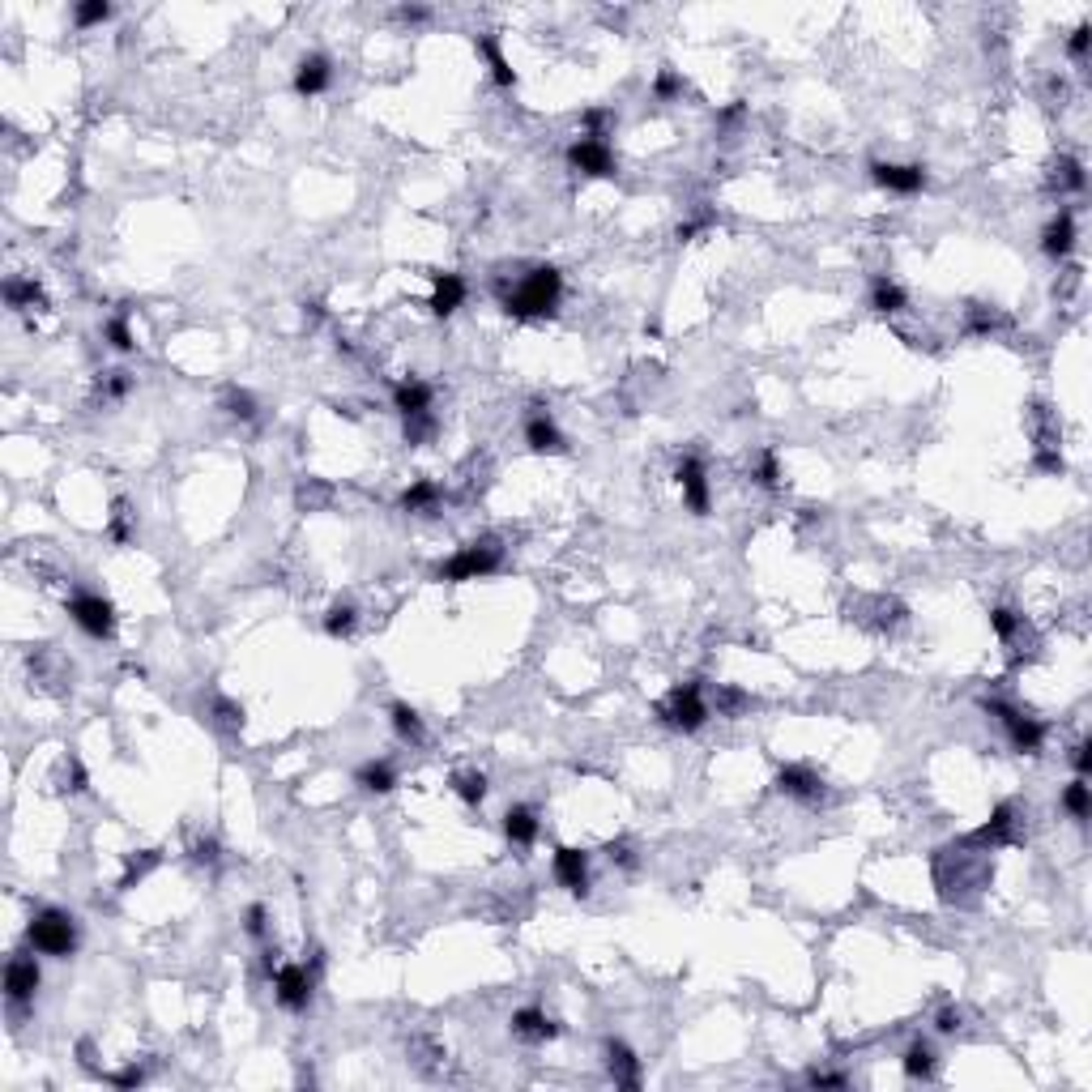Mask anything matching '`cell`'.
Instances as JSON below:
<instances>
[{
  "mask_svg": "<svg viewBox=\"0 0 1092 1092\" xmlns=\"http://www.w3.org/2000/svg\"><path fill=\"white\" fill-rule=\"evenodd\" d=\"M990 849L978 845L973 836H964L961 845H947L934 853V883H939V900L943 905H973V900L990 888Z\"/></svg>",
  "mask_w": 1092,
  "mask_h": 1092,
  "instance_id": "1",
  "label": "cell"
},
{
  "mask_svg": "<svg viewBox=\"0 0 1092 1092\" xmlns=\"http://www.w3.org/2000/svg\"><path fill=\"white\" fill-rule=\"evenodd\" d=\"M559 294H564V277H559V269H555V265H534L512 291H500V303H504V311L508 316H517V320H538V316H555Z\"/></svg>",
  "mask_w": 1092,
  "mask_h": 1092,
  "instance_id": "2",
  "label": "cell"
},
{
  "mask_svg": "<svg viewBox=\"0 0 1092 1092\" xmlns=\"http://www.w3.org/2000/svg\"><path fill=\"white\" fill-rule=\"evenodd\" d=\"M26 939H31V947L39 952V956H56V961H65V956H73L77 952V917L65 909H39L31 917V926H26Z\"/></svg>",
  "mask_w": 1092,
  "mask_h": 1092,
  "instance_id": "3",
  "label": "cell"
},
{
  "mask_svg": "<svg viewBox=\"0 0 1092 1092\" xmlns=\"http://www.w3.org/2000/svg\"><path fill=\"white\" fill-rule=\"evenodd\" d=\"M500 564H504V546H500L495 538H478V542H465L453 559H444L440 568H436V581H448V585L478 581V576L500 572Z\"/></svg>",
  "mask_w": 1092,
  "mask_h": 1092,
  "instance_id": "4",
  "label": "cell"
},
{
  "mask_svg": "<svg viewBox=\"0 0 1092 1092\" xmlns=\"http://www.w3.org/2000/svg\"><path fill=\"white\" fill-rule=\"evenodd\" d=\"M662 721H666L670 730L679 734H696L704 730V721L713 717V708H708V700H704V687L700 683H679L674 691H670L666 700H662Z\"/></svg>",
  "mask_w": 1092,
  "mask_h": 1092,
  "instance_id": "5",
  "label": "cell"
},
{
  "mask_svg": "<svg viewBox=\"0 0 1092 1092\" xmlns=\"http://www.w3.org/2000/svg\"><path fill=\"white\" fill-rule=\"evenodd\" d=\"M68 615L90 640H107L115 632V606L103 593H73L68 598Z\"/></svg>",
  "mask_w": 1092,
  "mask_h": 1092,
  "instance_id": "6",
  "label": "cell"
},
{
  "mask_svg": "<svg viewBox=\"0 0 1092 1092\" xmlns=\"http://www.w3.org/2000/svg\"><path fill=\"white\" fill-rule=\"evenodd\" d=\"M986 713H995V717L1003 721V730H1007V738H1011V747L1015 751H1024V755H1037V751H1042L1045 726L1037 717H1024L1020 708H1011V704H1003V700H986Z\"/></svg>",
  "mask_w": 1092,
  "mask_h": 1092,
  "instance_id": "7",
  "label": "cell"
},
{
  "mask_svg": "<svg viewBox=\"0 0 1092 1092\" xmlns=\"http://www.w3.org/2000/svg\"><path fill=\"white\" fill-rule=\"evenodd\" d=\"M311 990H316V964H277L274 973V998L286 1011H303L311 1003Z\"/></svg>",
  "mask_w": 1092,
  "mask_h": 1092,
  "instance_id": "8",
  "label": "cell"
},
{
  "mask_svg": "<svg viewBox=\"0 0 1092 1092\" xmlns=\"http://www.w3.org/2000/svg\"><path fill=\"white\" fill-rule=\"evenodd\" d=\"M568 167L589 176V180H610L615 176V154H610V146L602 137H581V141L568 146Z\"/></svg>",
  "mask_w": 1092,
  "mask_h": 1092,
  "instance_id": "9",
  "label": "cell"
},
{
  "mask_svg": "<svg viewBox=\"0 0 1092 1092\" xmlns=\"http://www.w3.org/2000/svg\"><path fill=\"white\" fill-rule=\"evenodd\" d=\"M39 981H43L39 964H34L31 956H14V961L5 964V998H9V1007H17V1011L31 1007Z\"/></svg>",
  "mask_w": 1092,
  "mask_h": 1092,
  "instance_id": "10",
  "label": "cell"
},
{
  "mask_svg": "<svg viewBox=\"0 0 1092 1092\" xmlns=\"http://www.w3.org/2000/svg\"><path fill=\"white\" fill-rule=\"evenodd\" d=\"M674 483L683 491V504L696 512V517H708V474H704V461L696 453H687L674 470Z\"/></svg>",
  "mask_w": 1092,
  "mask_h": 1092,
  "instance_id": "11",
  "label": "cell"
},
{
  "mask_svg": "<svg viewBox=\"0 0 1092 1092\" xmlns=\"http://www.w3.org/2000/svg\"><path fill=\"white\" fill-rule=\"evenodd\" d=\"M871 180L880 184V188H888V193L913 196V193L926 188V167H917V163H871Z\"/></svg>",
  "mask_w": 1092,
  "mask_h": 1092,
  "instance_id": "12",
  "label": "cell"
},
{
  "mask_svg": "<svg viewBox=\"0 0 1092 1092\" xmlns=\"http://www.w3.org/2000/svg\"><path fill=\"white\" fill-rule=\"evenodd\" d=\"M777 790H781L785 799L819 802L824 799V777L807 764H785V768H777Z\"/></svg>",
  "mask_w": 1092,
  "mask_h": 1092,
  "instance_id": "13",
  "label": "cell"
},
{
  "mask_svg": "<svg viewBox=\"0 0 1092 1092\" xmlns=\"http://www.w3.org/2000/svg\"><path fill=\"white\" fill-rule=\"evenodd\" d=\"M555 880L568 888L572 897H589V853L585 849H555Z\"/></svg>",
  "mask_w": 1092,
  "mask_h": 1092,
  "instance_id": "14",
  "label": "cell"
},
{
  "mask_svg": "<svg viewBox=\"0 0 1092 1092\" xmlns=\"http://www.w3.org/2000/svg\"><path fill=\"white\" fill-rule=\"evenodd\" d=\"M1071 248H1076V213L1059 210L1042 230V252L1050 257V261H1067Z\"/></svg>",
  "mask_w": 1092,
  "mask_h": 1092,
  "instance_id": "15",
  "label": "cell"
},
{
  "mask_svg": "<svg viewBox=\"0 0 1092 1092\" xmlns=\"http://www.w3.org/2000/svg\"><path fill=\"white\" fill-rule=\"evenodd\" d=\"M329 82H333V65H329V56H320V51H311V56H303L294 65V95L299 98L325 95Z\"/></svg>",
  "mask_w": 1092,
  "mask_h": 1092,
  "instance_id": "16",
  "label": "cell"
},
{
  "mask_svg": "<svg viewBox=\"0 0 1092 1092\" xmlns=\"http://www.w3.org/2000/svg\"><path fill=\"white\" fill-rule=\"evenodd\" d=\"M606 1071H610V1079H615V1088H627V1092L640 1088V1059H636L632 1045L606 1042Z\"/></svg>",
  "mask_w": 1092,
  "mask_h": 1092,
  "instance_id": "17",
  "label": "cell"
},
{
  "mask_svg": "<svg viewBox=\"0 0 1092 1092\" xmlns=\"http://www.w3.org/2000/svg\"><path fill=\"white\" fill-rule=\"evenodd\" d=\"M1015 824H1020V819H1015V807H1011V802H998L995 816H990L978 832H973V841H978V845H986V849L1015 845V841H1020V836H1015Z\"/></svg>",
  "mask_w": 1092,
  "mask_h": 1092,
  "instance_id": "18",
  "label": "cell"
},
{
  "mask_svg": "<svg viewBox=\"0 0 1092 1092\" xmlns=\"http://www.w3.org/2000/svg\"><path fill=\"white\" fill-rule=\"evenodd\" d=\"M525 444H529L534 453H564V448H568L564 431H559L555 419L551 414H542V410H534V414L525 419Z\"/></svg>",
  "mask_w": 1092,
  "mask_h": 1092,
  "instance_id": "19",
  "label": "cell"
},
{
  "mask_svg": "<svg viewBox=\"0 0 1092 1092\" xmlns=\"http://www.w3.org/2000/svg\"><path fill=\"white\" fill-rule=\"evenodd\" d=\"M431 397H436V389H431L427 380H419V375H410V380H402V384L393 389V410H397L402 419H410V414H427V410H431Z\"/></svg>",
  "mask_w": 1092,
  "mask_h": 1092,
  "instance_id": "20",
  "label": "cell"
},
{
  "mask_svg": "<svg viewBox=\"0 0 1092 1092\" xmlns=\"http://www.w3.org/2000/svg\"><path fill=\"white\" fill-rule=\"evenodd\" d=\"M512 1033L521 1042H555L559 1037V1024L542 1007H521V1011H512Z\"/></svg>",
  "mask_w": 1092,
  "mask_h": 1092,
  "instance_id": "21",
  "label": "cell"
},
{
  "mask_svg": "<svg viewBox=\"0 0 1092 1092\" xmlns=\"http://www.w3.org/2000/svg\"><path fill=\"white\" fill-rule=\"evenodd\" d=\"M465 303V277L461 274H436L431 277V311L436 316H453Z\"/></svg>",
  "mask_w": 1092,
  "mask_h": 1092,
  "instance_id": "22",
  "label": "cell"
},
{
  "mask_svg": "<svg viewBox=\"0 0 1092 1092\" xmlns=\"http://www.w3.org/2000/svg\"><path fill=\"white\" fill-rule=\"evenodd\" d=\"M1084 184H1088L1084 163H1079L1076 154H1059V163L1050 167V188L1054 193H1084Z\"/></svg>",
  "mask_w": 1092,
  "mask_h": 1092,
  "instance_id": "23",
  "label": "cell"
},
{
  "mask_svg": "<svg viewBox=\"0 0 1092 1092\" xmlns=\"http://www.w3.org/2000/svg\"><path fill=\"white\" fill-rule=\"evenodd\" d=\"M504 836L512 845H534L538 841V816L529 807H508L504 811Z\"/></svg>",
  "mask_w": 1092,
  "mask_h": 1092,
  "instance_id": "24",
  "label": "cell"
},
{
  "mask_svg": "<svg viewBox=\"0 0 1092 1092\" xmlns=\"http://www.w3.org/2000/svg\"><path fill=\"white\" fill-rule=\"evenodd\" d=\"M871 308L883 311V316H897V311L909 308V294H905V286H897L892 277H875V282H871Z\"/></svg>",
  "mask_w": 1092,
  "mask_h": 1092,
  "instance_id": "25",
  "label": "cell"
},
{
  "mask_svg": "<svg viewBox=\"0 0 1092 1092\" xmlns=\"http://www.w3.org/2000/svg\"><path fill=\"white\" fill-rule=\"evenodd\" d=\"M355 781H359V790H367V794H389L393 785H397V768H393L389 760H367V764L355 772Z\"/></svg>",
  "mask_w": 1092,
  "mask_h": 1092,
  "instance_id": "26",
  "label": "cell"
},
{
  "mask_svg": "<svg viewBox=\"0 0 1092 1092\" xmlns=\"http://www.w3.org/2000/svg\"><path fill=\"white\" fill-rule=\"evenodd\" d=\"M389 713H393V730H397V738H402V743H414V747H419V743L427 738L419 708H410L406 700H397V704L389 708Z\"/></svg>",
  "mask_w": 1092,
  "mask_h": 1092,
  "instance_id": "27",
  "label": "cell"
},
{
  "mask_svg": "<svg viewBox=\"0 0 1092 1092\" xmlns=\"http://www.w3.org/2000/svg\"><path fill=\"white\" fill-rule=\"evenodd\" d=\"M436 504H440V487H436L431 478H419V483H410V487L402 491V508H406V512H431Z\"/></svg>",
  "mask_w": 1092,
  "mask_h": 1092,
  "instance_id": "28",
  "label": "cell"
},
{
  "mask_svg": "<svg viewBox=\"0 0 1092 1092\" xmlns=\"http://www.w3.org/2000/svg\"><path fill=\"white\" fill-rule=\"evenodd\" d=\"M163 862V853L158 849H141V853H129V866H124V880H120V892H129V888H137V883L146 880L154 866Z\"/></svg>",
  "mask_w": 1092,
  "mask_h": 1092,
  "instance_id": "29",
  "label": "cell"
},
{
  "mask_svg": "<svg viewBox=\"0 0 1092 1092\" xmlns=\"http://www.w3.org/2000/svg\"><path fill=\"white\" fill-rule=\"evenodd\" d=\"M905 1076L909 1079H930L934 1076V1050H930V1042H913L909 1050H905Z\"/></svg>",
  "mask_w": 1092,
  "mask_h": 1092,
  "instance_id": "30",
  "label": "cell"
},
{
  "mask_svg": "<svg viewBox=\"0 0 1092 1092\" xmlns=\"http://www.w3.org/2000/svg\"><path fill=\"white\" fill-rule=\"evenodd\" d=\"M355 623H359V610H355L350 602H333V606L325 610V632H329L333 640L350 636V632H355Z\"/></svg>",
  "mask_w": 1092,
  "mask_h": 1092,
  "instance_id": "31",
  "label": "cell"
},
{
  "mask_svg": "<svg viewBox=\"0 0 1092 1092\" xmlns=\"http://www.w3.org/2000/svg\"><path fill=\"white\" fill-rule=\"evenodd\" d=\"M5 299H9V308H17V311L43 308V291H39L34 282H22V277H14V282H5Z\"/></svg>",
  "mask_w": 1092,
  "mask_h": 1092,
  "instance_id": "32",
  "label": "cell"
},
{
  "mask_svg": "<svg viewBox=\"0 0 1092 1092\" xmlns=\"http://www.w3.org/2000/svg\"><path fill=\"white\" fill-rule=\"evenodd\" d=\"M1062 807H1067V816L1076 819V824H1084V819L1092 816V799H1088V785H1084V777H1076V781L1062 790Z\"/></svg>",
  "mask_w": 1092,
  "mask_h": 1092,
  "instance_id": "33",
  "label": "cell"
},
{
  "mask_svg": "<svg viewBox=\"0 0 1092 1092\" xmlns=\"http://www.w3.org/2000/svg\"><path fill=\"white\" fill-rule=\"evenodd\" d=\"M453 794L465 802V807H478V802L487 799V777H483V772H456Z\"/></svg>",
  "mask_w": 1092,
  "mask_h": 1092,
  "instance_id": "34",
  "label": "cell"
},
{
  "mask_svg": "<svg viewBox=\"0 0 1092 1092\" xmlns=\"http://www.w3.org/2000/svg\"><path fill=\"white\" fill-rule=\"evenodd\" d=\"M478 51L487 56V65H491V73H495V82H500V86H517V73L508 68L504 51H500V43H495L491 34H483V39H478Z\"/></svg>",
  "mask_w": 1092,
  "mask_h": 1092,
  "instance_id": "35",
  "label": "cell"
},
{
  "mask_svg": "<svg viewBox=\"0 0 1092 1092\" xmlns=\"http://www.w3.org/2000/svg\"><path fill=\"white\" fill-rule=\"evenodd\" d=\"M990 627L998 632V640H1015V636H1024V615H1015L1011 606H995L990 610Z\"/></svg>",
  "mask_w": 1092,
  "mask_h": 1092,
  "instance_id": "36",
  "label": "cell"
},
{
  "mask_svg": "<svg viewBox=\"0 0 1092 1092\" xmlns=\"http://www.w3.org/2000/svg\"><path fill=\"white\" fill-rule=\"evenodd\" d=\"M751 478H755L764 491H772L777 483H781V461H777V453H772V448H764V453L755 456V470H751Z\"/></svg>",
  "mask_w": 1092,
  "mask_h": 1092,
  "instance_id": "37",
  "label": "cell"
},
{
  "mask_svg": "<svg viewBox=\"0 0 1092 1092\" xmlns=\"http://www.w3.org/2000/svg\"><path fill=\"white\" fill-rule=\"evenodd\" d=\"M103 338H107V342H112V350H120V355H129L132 346H137V342H132V329H129V316H124V311H120V316H112V320L103 325Z\"/></svg>",
  "mask_w": 1092,
  "mask_h": 1092,
  "instance_id": "38",
  "label": "cell"
},
{
  "mask_svg": "<svg viewBox=\"0 0 1092 1092\" xmlns=\"http://www.w3.org/2000/svg\"><path fill=\"white\" fill-rule=\"evenodd\" d=\"M210 713H213V721H218V726H227V730H244V708H239L235 700H227V696H213Z\"/></svg>",
  "mask_w": 1092,
  "mask_h": 1092,
  "instance_id": "39",
  "label": "cell"
},
{
  "mask_svg": "<svg viewBox=\"0 0 1092 1092\" xmlns=\"http://www.w3.org/2000/svg\"><path fill=\"white\" fill-rule=\"evenodd\" d=\"M107 17H112V5H107V0H82V5L73 9V22H77L82 31H86V26H98V22H107Z\"/></svg>",
  "mask_w": 1092,
  "mask_h": 1092,
  "instance_id": "40",
  "label": "cell"
},
{
  "mask_svg": "<svg viewBox=\"0 0 1092 1092\" xmlns=\"http://www.w3.org/2000/svg\"><path fill=\"white\" fill-rule=\"evenodd\" d=\"M436 436V414L427 410V414H410L406 419V444H427Z\"/></svg>",
  "mask_w": 1092,
  "mask_h": 1092,
  "instance_id": "41",
  "label": "cell"
},
{
  "mask_svg": "<svg viewBox=\"0 0 1092 1092\" xmlns=\"http://www.w3.org/2000/svg\"><path fill=\"white\" fill-rule=\"evenodd\" d=\"M1007 325V316H998L995 308H969V333H995V329Z\"/></svg>",
  "mask_w": 1092,
  "mask_h": 1092,
  "instance_id": "42",
  "label": "cell"
},
{
  "mask_svg": "<svg viewBox=\"0 0 1092 1092\" xmlns=\"http://www.w3.org/2000/svg\"><path fill=\"white\" fill-rule=\"evenodd\" d=\"M227 414L252 423V419H257V397H252L248 389H227Z\"/></svg>",
  "mask_w": 1092,
  "mask_h": 1092,
  "instance_id": "43",
  "label": "cell"
},
{
  "mask_svg": "<svg viewBox=\"0 0 1092 1092\" xmlns=\"http://www.w3.org/2000/svg\"><path fill=\"white\" fill-rule=\"evenodd\" d=\"M751 704V696H743L738 687H717V717H738Z\"/></svg>",
  "mask_w": 1092,
  "mask_h": 1092,
  "instance_id": "44",
  "label": "cell"
},
{
  "mask_svg": "<svg viewBox=\"0 0 1092 1092\" xmlns=\"http://www.w3.org/2000/svg\"><path fill=\"white\" fill-rule=\"evenodd\" d=\"M98 389H103V397H107V402H120V397H129L132 375L129 372H107V380H103Z\"/></svg>",
  "mask_w": 1092,
  "mask_h": 1092,
  "instance_id": "45",
  "label": "cell"
},
{
  "mask_svg": "<svg viewBox=\"0 0 1092 1092\" xmlns=\"http://www.w3.org/2000/svg\"><path fill=\"white\" fill-rule=\"evenodd\" d=\"M107 534H112V542H129V504L124 500H115V508H112V525H107Z\"/></svg>",
  "mask_w": 1092,
  "mask_h": 1092,
  "instance_id": "46",
  "label": "cell"
},
{
  "mask_svg": "<svg viewBox=\"0 0 1092 1092\" xmlns=\"http://www.w3.org/2000/svg\"><path fill=\"white\" fill-rule=\"evenodd\" d=\"M653 95H657V98L683 95V77H679L674 68H662V73H657V82H653Z\"/></svg>",
  "mask_w": 1092,
  "mask_h": 1092,
  "instance_id": "47",
  "label": "cell"
},
{
  "mask_svg": "<svg viewBox=\"0 0 1092 1092\" xmlns=\"http://www.w3.org/2000/svg\"><path fill=\"white\" fill-rule=\"evenodd\" d=\"M1088 39H1092V26L1088 22H1079L1076 31H1071V39H1067V56H1071V60H1084V56H1088Z\"/></svg>",
  "mask_w": 1092,
  "mask_h": 1092,
  "instance_id": "48",
  "label": "cell"
},
{
  "mask_svg": "<svg viewBox=\"0 0 1092 1092\" xmlns=\"http://www.w3.org/2000/svg\"><path fill=\"white\" fill-rule=\"evenodd\" d=\"M244 926H248V934H252V939H265V930H269V913H265V905H248Z\"/></svg>",
  "mask_w": 1092,
  "mask_h": 1092,
  "instance_id": "49",
  "label": "cell"
},
{
  "mask_svg": "<svg viewBox=\"0 0 1092 1092\" xmlns=\"http://www.w3.org/2000/svg\"><path fill=\"white\" fill-rule=\"evenodd\" d=\"M606 858L627 866V871H636V849H632V841H610V845H606Z\"/></svg>",
  "mask_w": 1092,
  "mask_h": 1092,
  "instance_id": "50",
  "label": "cell"
},
{
  "mask_svg": "<svg viewBox=\"0 0 1092 1092\" xmlns=\"http://www.w3.org/2000/svg\"><path fill=\"white\" fill-rule=\"evenodd\" d=\"M807 1084L811 1088H849V1076H841V1071H807Z\"/></svg>",
  "mask_w": 1092,
  "mask_h": 1092,
  "instance_id": "51",
  "label": "cell"
},
{
  "mask_svg": "<svg viewBox=\"0 0 1092 1092\" xmlns=\"http://www.w3.org/2000/svg\"><path fill=\"white\" fill-rule=\"evenodd\" d=\"M65 781H73V785H68L73 794H86V790H90V777H86V768H82V760H77V755H68Z\"/></svg>",
  "mask_w": 1092,
  "mask_h": 1092,
  "instance_id": "52",
  "label": "cell"
},
{
  "mask_svg": "<svg viewBox=\"0 0 1092 1092\" xmlns=\"http://www.w3.org/2000/svg\"><path fill=\"white\" fill-rule=\"evenodd\" d=\"M1071 764H1076V777H1088L1092 772V738H1079L1071 747Z\"/></svg>",
  "mask_w": 1092,
  "mask_h": 1092,
  "instance_id": "53",
  "label": "cell"
},
{
  "mask_svg": "<svg viewBox=\"0 0 1092 1092\" xmlns=\"http://www.w3.org/2000/svg\"><path fill=\"white\" fill-rule=\"evenodd\" d=\"M193 858H196L201 866H218V841H213V836L196 841V845H193Z\"/></svg>",
  "mask_w": 1092,
  "mask_h": 1092,
  "instance_id": "54",
  "label": "cell"
},
{
  "mask_svg": "<svg viewBox=\"0 0 1092 1092\" xmlns=\"http://www.w3.org/2000/svg\"><path fill=\"white\" fill-rule=\"evenodd\" d=\"M1037 470H1042V474H1062V453H1059V448H1037Z\"/></svg>",
  "mask_w": 1092,
  "mask_h": 1092,
  "instance_id": "55",
  "label": "cell"
},
{
  "mask_svg": "<svg viewBox=\"0 0 1092 1092\" xmlns=\"http://www.w3.org/2000/svg\"><path fill=\"white\" fill-rule=\"evenodd\" d=\"M589 129V137H602V129L610 124V112H602V107H593V112H585V120H581Z\"/></svg>",
  "mask_w": 1092,
  "mask_h": 1092,
  "instance_id": "56",
  "label": "cell"
},
{
  "mask_svg": "<svg viewBox=\"0 0 1092 1092\" xmlns=\"http://www.w3.org/2000/svg\"><path fill=\"white\" fill-rule=\"evenodd\" d=\"M961 1024H964L961 1007H943V1011H939V1020H934V1028H939V1033H956Z\"/></svg>",
  "mask_w": 1092,
  "mask_h": 1092,
  "instance_id": "57",
  "label": "cell"
},
{
  "mask_svg": "<svg viewBox=\"0 0 1092 1092\" xmlns=\"http://www.w3.org/2000/svg\"><path fill=\"white\" fill-rule=\"evenodd\" d=\"M146 1079V1071H137V1067H129V1071H120V1076H112V1084L115 1088H137Z\"/></svg>",
  "mask_w": 1092,
  "mask_h": 1092,
  "instance_id": "58",
  "label": "cell"
},
{
  "mask_svg": "<svg viewBox=\"0 0 1092 1092\" xmlns=\"http://www.w3.org/2000/svg\"><path fill=\"white\" fill-rule=\"evenodd\" d=\"M397 14H402V22H427V17H431L423 5H406V9H397Z\"/></svg>",
  "mask_w": 1092,
  "mask_h": 1092,
  "instance_id": "59",
  "label": "cell"
}]
</instances>
